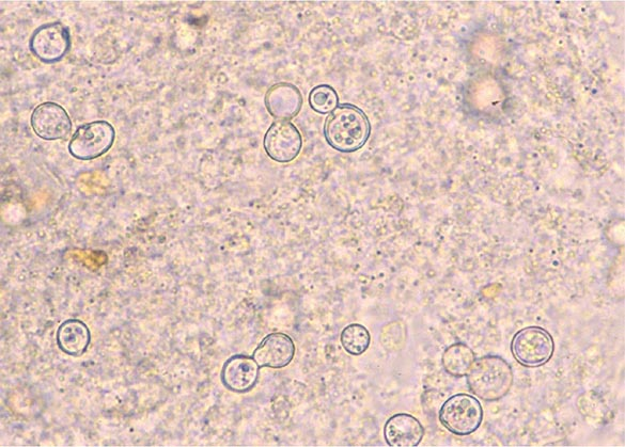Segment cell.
Instances as JSON below:
<instances>
[{
	"label": "cell",
	"instance_id": "cell-8",
	"mask_svg": "<svg viewBox=\"0 0 625 447\" xmlns=\"http://www.w3.org/2000/svg\"><path fill=\"white\" fill-rule=\"evenodd\" d=\"M34 133L46 141L64 140L72 132V121L67 110L54 102L38 105L30 117Z\"/></svg>",
	"mask_w": 625,
	"mask_h": 447
},
{
	"label": "cell",
	"instance_id": "cell-11",
	"mask_svg": "<svg viewBox=\"0 0 625 447\" xmlns=\"http://www.w3.org/2000/svg\"><path fill=\"white\" fill-rule=\"evenodd\" d=\"M426 430L413 415L398 413L384 426V439L389 446L415 447L424 440Z\"/></svg>",
	"mask_w": 625,
	"mask_h": 447
},
{
	"label": "cell",
	"instance_id": "cell-15",
	"mask_svg": "<svg viewBox=\"0 0 625 447\" xmlns=\"http://www.w3.org/2000/svg\"><path fill=\"white\" fill-rule=\"evenodd\" d=\"M340 342L349 355L362 356L370 346L371 335L365 326L351 324L342 330Z\"/></svg>",
	"mask_w": 625,
	"mask_h": 447
},
{
	"label": "cell",
	"instance_id": "cell-1",
	"mask_svg": "<svg viewBox=\"0 0 625 447\" xmlns=\"http://www.w3.org/2000/svg\"><path fill=\"white\" fill-rule=\"evenodd\" d=\"M371 135V124L361 108L352 104L339 105L324 124L328 145L341 153H354L365 147Z\"/></svg>",
	"mask_w": 625,
	"mask_h": 447
},
{
	"label": "cell",
	"instance_id": "cell-9",
	"mask_svg": "<svg viewBox=\"0 0 625 447\" xmlns=\"http://www.w3.org/2000/svg\"><path fill=\"white\" fill-rule=\"evenodd\" d=\"M296 347L288 334L275 332L267 335L255 349L253 358L260 367L285 369L294 359Z\"/></svg>",
	"mask_w": 625,
	"mask_h": 447
},
{
	"label": "cell",
	"instance_id": "cell-2",
	"mask_svg": "<svg viewBox=\"0 0 625 447\" xmlns=\"http://www.w3.org/2000/svg\"><path fill=\"white\" fill-rule=\"evenodd\" d=\"M466 377L468 389L487 403L497 402L506 397L514 383L511 365L499 356L476 359Z\"/></svg>",
	"mask_w": 625,
	"mask_h": 447
},
{
	"label": "cell",
	"instance_id": "cell-13",
	"mask_svg": "<svg viewBox=\"0 0 625 447\" xmlns=\"http://www.w3.org/2000/svg\"><path fill=\"white\" fill-rule=\"evenodd\" d=\"M56 339L61 351L72 357H80L90 345L91 333L82 321L68 319L59 326Z\"/></svg>",
	"mask_w": 625,
	"mask_h": 447
},
{
	"label": "cell",
	"instance_id": "cell-6",
	"mask_svg": "<svg viewBox=\"0 0 625 447\" xmlns=\"http://www.w3.org/2000/svg\"><path fill=\"white\" fill-rule=\"evenodd\" d=\"M71 34L68 26L52 22L38 27L29 41V49L46 65L60 62L71 49Z\"/></svg>",
	"mask_w": 625,
	"mask_h": 447
},
{
	"label": "cell",
	"instance_id": "cell-7",
	"mask_svg": "<svg viewBox=\"0 0 625 447\" xmlns=\"http://www.w3.org/2000/svg\"><path fill=\"white\" fill-rule=\"evenodd\" d=\"M263 147L272 161L288 164L295 161L303 148V137L298 127L288 120L274 122L264 136Z\"/></svg>",
	"mask_w": 625,
	"mask_h": 447
},
{
	"label": "cell",
	"instance_id": "cell-10",
	"mask_svg": "<svg viewBox=\"0 0 625 447\" xmlns=\"http://www.w3.org/2000/svg\"><path fill=\"white\" fill-rule=\"evenodd\" d=\"M260 366L253 357L244 355L229 358L222 370L223 385L234 393L252 391L259 380Z\"/></svg>",
	"mask_w": 625,
	"mask_h": 447
},
{
	"label": "cell",
	"instance_id": "cell-16",
	"mask_svg": "<svg viewBox=\"0 0 625 447\" xmlns=\"http://www.w3.org/2000/svg\"><path fill=\"white\" fill-rule=\"evenodd\" d=\"M309 105L317 114H332L339 106L337 91L330 85H320L310 91Z\"/></svg>",
	"mask_w": 625,
	"mask_h": 447
},
{
	"label": "cell",
	"instance_id": "cell-12",
	"mask_svg": "<svg viewBox=\"0 0 625 447\" xmlns=\"http://www.w3.org/2000/svg\"><path fill=\"white\" fill-rule=\"evenodd\" d=\"M265 106L274 118L289 121L300 114L302 93L291 84H277L265 95Z\"/></svg>",
	"mask_w": 625,
	"mask_h": 447
},
{
	"label": "cell",
	"instance_id": "cell-4",
	"mask_svg": "<svg viewBox=\"0 0 625 447\" xmlns=\"http://www.w3.org/2000/svg\"><path fill=\"white\" fill-rule=\"evenodd\" d=\"M511 353L515 361L529 369L549 363L555 353V342L548 330L530 326L514 334Z\"/></svg>",
	"mask_w": 625,
	"mask_h": 447
},
{
	"label": "cell",
	"instance_id": "cell-3",
	"mask_svg": "<svg viewBox=\"0 0 625 447\" xmlns=\"http://www.w3.org/2000/svg\"><path fill=\"white\" fill-rule=\"evenodd\" d=\"M484 412L476 396L459 393L450 396L439 412L441 424L449 433L466 437L480 428Z\"/></svg>",
	"mask_w": 625,
	"mask_h": 447
},
{
	"label": "cell",
	"instance_id": "cell-14",
	"mask_svg": "<svg viewBox=\"0 0 625 447\" xmlns=\"http://www.w3.org/2000/svg\"><path fill=\"white\" fill-rule=\"evenodd\" d=\"M474 350L464 344L456 343L447 347L442 357L445 372L455 378L466 377L476 361Z\"/></svg>",
	"mask_w": 625,
	"mask_h": 447
},
{
	"label": "cell",
	"instance_id": "cell-5",
	"mask_svg": "<svg viewBox=\"0 0 625 447\" xmlns=\"http://www.w3.org/2000/svg\"><path fill=\"white\" fill-rule=\"evenodd\" d=\"M115 127L107 121H93L77 127L69 142L70 154L78 161L89 162L105 155L114 146Z\"/></svg>",
	"mask_w": 625,
	"mask_h": 447
}]
</instances>
